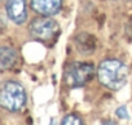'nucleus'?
Here are the masks:
<instances>
[{
    "label": "nucleus",
    "instance_id": "f257e3e1",
    "mask_svg": "<svg viewBox=\"0 0 132 125\" xmlns=\"http://www.w3.org/2000/svg\"><path fill=\"white\" fill-rule=\"evenodd\" d=\"M97 79L105 88L110 90H119L127 84L128 67L119 59H105L97 67Z\"/></svg>",
    "mask_w": 132,
    "mask_h": 125
},
{
    "label": "nucleus",
    "instance_id": "f03ea898",
    "mask_svg": "<svg viewBox=\"0 0 132 125\" xmlns=\"http://www.w3.org/2000/svg\"><path fill=\"white\" fill-rule=\"evenodd\" d=\"M26 104L25 88L14 80L2 84L0 89V106L9 112H20Z\"/></svg>",
    "mask_w": 132,
    "mask_h": 125
},
{
    "label": "nucleus",
    "instance_id": "7ed1b4c3",
    "mask_svg": "<svg viewBox=\"0 0 132 125\" xmlns=\"http://www.w3.org/2000/svg\"><path fill=\"white\" fill-rule=\"evenodd\" d=\"M95 76V66L88 62H74L65 71V81L70 88L83 86Z\"/></svg>",
    "mask_w": 132,
    "mask_h": 125
},
{
    "label": "nucleus",
    "instance_id": "20e7f679",
    "mask_svg": "<svg viewBox=\"0 0 132 125\" xmlns=\"http://www.w3.org/2000/svg\"><path fill=\"white\" fill-rule=\"evenodd\" d=\"M58 23L48 16H43V17H38L35 20L31 21L30 26H29V32L34 39L38 40H51L53 39L57 34H58Z\"/></svg>",
    "mask_w": 132,
    "mask_h": 125
},
{
    "label": "nucleus",
    "instance_id": "39448f33",
    "mask_svg": "<svg viewBox=\"0 0 132 125\" xmlns=\"http://www.w3.org/2000/svg\"><path fill=\"white\" fill-rule=\"evenodd\" d=\"M5 12L8 18L16 25L25 23L27 18V7L26 0H7Z\"/></svg>",
    "mask_w": 132,
    "mask_h": 125
},
{
    "label": "nucleus",
    "instance_id": "423d86ee",
    "mask_svg": "<svg viewBox=\"0 0 132 125\" xmlns=\"http://www.w3.org/2000/svg\"><path fill=\"white\" fill-rule=\"evenodd\" d=\"M31 8L42 16H54L62 8V0H31Z\"/></svg>",
    "mask_w": 132,
    "mask_h": 125
},
{
    "label": "nucleus",
    "instance_id": "0eeeda50",
    "mask_svg": "<svg viewBox=\"0 0 132 125\" xmlns=\"http://www.w3.org/2000/svg\"><path fill=\"white\" fill-rule=\"evenodd\" d=\"M17 52L12 46H2L0 48V67L3 71L11 70L17 62Z\"/></svg>",
    "mask_w": 132,
    "mask_h": 125
},
{
    "label": "nucleus",
    "instance_id": "6e6552de",
    "mask_svg": "<svg viewBox=\"0 0 132 125\" xmlns=\"http://www.w3.org/2000/svg\"><path fill=\"white\" fill-rule=\"evenodd\" d=\"M77 48L82 53H92L95 50V39L87 34H79L75 39Z\"/></svg>",
    "mask_w": 132,
    "mask_h": 125
},
{
    "label": "nucleus",
    "instance_id": "1a4fd4ad",
    "mask_svg": "<svg viewBox=\"0 0 132 125\" xmlns=\"http://www.w3.org/2000/svg\"><path fill=\"white\" fill-rule=\"evenodd\" d=\"M61 124H63V125H82L83 124V120L77 113H69V115H66L62 119Z\"/></svg>",
    "mask_w": 132,
    "mask_h": 125
},
{
    "label": "nucleus",
    "instance_id": "9d476101",
    "mask_svg": "<svg viewBox=\"0 0 132 125\" xmlns=\"http://www.w3.org/2000/svg\"><path fill=\"white\" fill-rule=\"evenodd\" d=\"M115 113H117V116L120 117V119H128V117H129V115H128V112H127V108H126L124 106L119 107V108L115 111Z\"/></svg>",
    "mask_w": 132,
    "mask_h": 125
},
{
    "label": "nucleus",
    "instance_id": "9b49d317",
    "mask_svg": "<svg viewBox=\"0 0 132 125\" xmlns=\"http://www.w3.org/2000/svg\"><path fill=\"white\" fill-rule=\"evenodd\" d=\"M101 122H102V124H115V121H113V120H111V121H109V120H105V121H101Z\"/></svg>",
    "mask_w": 132,
    "mask_h": 125
}]
</instances>
